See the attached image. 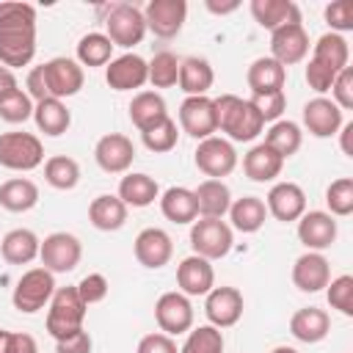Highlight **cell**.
Wrapping results in <instances>:
<instances>
[{
	"mask_svg": "<svg viewBox=\"0 0 353 353\" xmlns=\"http://www.w3.org/2000/svg\"><path fill=\"white\" fill-rule=\"evenodd\" d=\"M33 121H36V127L44 132V135H50V138H58V135H63L66 130H69V124H72V113H69V108L61 102V99H41V102H36L33 105Z\"/></svg>",
	"mask_w": 353,
	"mask_h": 353,
	"instance_id": "obj_35",
	"label": "cell"
},
{
	"mask_svg": "<svg viewBox=\"0 0 353 353\" xmlns=\"http://www.w3.org/2000/svg\"><path fill=\"white\" fill-rule=\"evenodd\" d=\"M25 88H28V97H30L33 102L50 99V91H47V80H44V63H41V66H33V69L28 72Z\"/></svg>",
	"mask_w": 353,
	"mask_h": 353,
	"instance_id": "obj_55",
	"label": "cell"
},
{
	"mask_svg": "<svg viewBox=\"0 0 353 353\" xmlns=\"http://www.w3.org/2000/svg\"><path fill=\"white\" fill-rule=\"evenodd\" d=\"M163 119H168V110H165V99L157 94V91H141L132 97L130 102V121L143 132L154 124H160Z\"/></svg>",
	"mask_w": 353,
	"mask_h": 353,
	"instance_id": "obj_34",
	"label": "cell"
},
{
	"mask_svg": "<svg viewBox=\"0 0 353 353\" xmlns=\"http://www.w3.org/2000/svg\"><path fill=\"white\" fill-rule=\"evenodd\" d=\"M331 102L339 108V110H350L353 108V69L350 66H345L339 74H336V80H334V85H331Z\"/></svg>",
	"mask_w": 353,
	"mask_h": 353,
	"instance_id": "obj_50",
	"label": "cell"
},
{
	"mask_svg": "<svg viewBox=\"0 0 353 353\" xmlns=\"http://www.w3.org/2000/svg\"><path fill=\"white\" fill-rule=\"evenodd\" d=\"M154 320H157L160 331L168 334V336L190 331L193 328V303H190V298L182 295L179 290L176 292H163L154 303Z\"/></svg>",
	"mask_w": 353,
	"mask_h": 353,
	"instance_id": "obj_10",
	"label": "cell"
},
{
	"mask_svg": "<svg viewBox=\"0 0 353 353\" xmlns=\"http://www.w3.org/2000/svg\"><path fill=\"white\" fill-rule=\"evenodd\" d=\"M160 196V185L149 174H127L119 182V199L127 207H149Z\"/></svg>",
	"mask_w": 353,
	"mask_h": 353,
	"instance_id": "obj_37",
	"label": "cell"
},
{
	"mask_svg": "<svg viewBox=\"0 0 353 353\" xmlns=\"http://www.w3.org/2000/svg\"><path fill=\"white\" fill-rule=\"evenodd\" d=\"M298 240L309 251H323L336 240V221L323 210H309L298 218Z\"/></svg>",
	"mask_w": 353,
	"mask_h": 353,
	"instance_id": "obj_22",
	"label": "cell"
},
{
	"mask_svg": "<svg viewBox=\"0 0 353 353\" xmlns=\"http://www.w3.org/2000/svg\"><path fill=\"white\" fill-rule=\"evenodd\" d=\"M251 17L259 28H268L273 33L281 25L301 22V8L292 0H251Z\"/></svg>",
	"mask_w": 353,
	"mask_h": 353,
	"instance_id": "obj_25",
	"label": "cell"
},
{
	"mask_svg": "<svg viewBox=\"0 0 353 353\" xmlns=\"http://www.w3.org/2000/svg\"><path fill=\"white\" fill-rule=\"evenodd\" d=\"M312 61H320L323 66H328V69H334L336 74L347 66V61H350V47H347V41H345V36H339V33H323L320 39H317V44H314V50H312Z\"/></svg>",
	"mask_w": 353,
	"mask_h": 353,
	"instance_id": "obj_38",
	"label": "cell"
},
{
	"mask_svg": "<svg viewBox=\"0 0 353 353\" xmlns=\"http://www.w3.org/2000/svg\"><path fill=\"white\" fill-rule=\"evenodd\" d=\"M105 80L113 91L141 88L143 83H149V63L135 52H124L119 58H110V63L105 66Z\"/></svg>",
	"mask_w": 353,
	"mask_h": 353,
	"instance_id": "obj_17",
	"label": "cell"
},
{
	"mask_svg": "<svg viewBox=\"0 0 353 353\" xmlns=\"http://www.w3.org/2000/svg\"><path fill=\"white\" fill-rule=\"evenodd\" d=\"M44 160V146L33 132L0 135V165L11 171H33Z\"/></svg>",
	"mask_w": 353,
	"mask_h": 353,
	"instance_id": "obj_7",
	"label": "cell"
},
{
	"mask_svg": "<svg viewBox=\"0 0 353 353\" xmlns=\"http://www.w3.org/2000/svg\"><path fill=\"white\" fill-rule=\"evenodd\" d=\"M179 127L196 141L212 138L218 132V119H215V105L210 97H185L179 105Z\"/></svg>",
	"mask_w": 353,
	"mask_h": 353,
	"instance_id": "obj_13",
	"label": "cell"
},
{
	"mask_svg": "<svg viewBox=\"0 0 353 353\" xmlns=\"http://www.w3.org/2000/svg\"><path fill=\"white\" fill-rule=\"evenodd\" d=\"M179 88L188 94V97H207V91L212 88L215 83V72L210 66L207 58H182L179 61Z\"/></svg>",
	"mask_w": 353,
	"mask_h": 353,
	"instance_id": "obj_26",
	"label": "cell"
},
{
	"mask_svg": "<svg viewBox=\"0 0 353 353\" xmlns=\"http://www.w3.org/2000/svg\"><path fill=\"white\" fill-rule=\"evenodd\" d=\"M245 80H248L251 94L284 91V83H287V69H284L279 61H273L270 55H268V58H256V61L248 66Z\"/></svg>",
	"mask_w": 353,
	"mask_h": 353,
	"instance_id": "obj_28",
	"label": "cell"
},
{
	"mask_svg": "<svg viewBox=\"0 0 353 353\" xmlns=\"http://www.w3.org/2000/svg\"><path fill=\"white\" fill-rule=\"evenodd\" d=\"M254 110L262 116V121H279L287 110V94L284 91H268V94H251L248 99Z\"/></svg>",
	"mask_w": 353,
	"mask_h": 353,
	"instance_id": "obj_48",
	"label": "cell"
},
{
	"mask_svg": "<svg viewBox=\"0 0 353 353\" xmlns=\"http://www.w3.org/2000/svg\"><path fill=\"white\" fill-rule=\"evenodd\" d=\"M41 240L36 237V232L30 229H11L3 240H0V254L8 265H28L39 256Z\"/></svg>",
	"mask_w": 353,
	"mask_h": 353,
	"instance_id": "obj_31",
	"label": "cell"
},
{
	"mask_svg": "<svg viewBox=\"0 0 353 353\" xmlns=\"http://www.w3.org/2000/svg\"><path fill=\"white\" fill-rule=\"evenodd\" d=\"M193 154H196L193 157L196 160V168L201 174H207V179H223L237 165V152H234L232 141L218 138V135L199 141V146H196Z\"/></svg>",
	"mask_w": 353,
	"mask_h": 353,
	"instance_id": "obj_9",
	"label": "cell"
},
{
	"mask_svg": "<svg viewBox=\"0 0 353 353\" xmlns=\"http://www.w3.org/2000/svg\"><path fill=\"white\" fill-rule=\"evenodd\" d=\"M105 28H108V39L113 47H135L143 41L146 36V19H143V11L132 3H116L110 6L108 11V19H105Z\"/></svg>",
	"mask_w": 353,
	"mask_h": 353,
	"instance_id": "obj_6",
	"label": "cell"
},
{
	"mask_svg": "<svg viewBox=\"0 0 353 353\" xmlns=\"http://www.w3.org/2000/svg\"><path fill=\"white\" fill-rule=\"evenodd\" d=\"M284 168V160L265 143H256L243 157V171L251 182H273Z\"/></svg>",
	"mask_w": 353,
	"mask_h": 353,
	"instance_id": "obj_29",
	"label": "cell"
},
{
	"mask_svg": "<svg viewBox=\"0 0 353 353\" xmlns=\"http://www.w3.org/2000/svg\"><path fill=\"white\" fill-rule=\"evenodd\" d=\"M8 334L11 331H3L0 328V353H8Z\"/></svg>",
	"mask_w": 353,
	"mask_h": 353,
	"instance_id": "obj_60",
	"label": "cell"
},
{
	"mask_svg": "<svg viewBox=\"0 0 353 353\" xmlns=\"http://www.w3.org/2000/svg\"><path fill=\"white\" fill-rule=\"evenodd\" d=\"M331 331V317L325 309H317V306H303L298 309L292 317H290V334L298 339V342H306V345H314V342H323Z\"/></svg>",
	"mask_w": 353,
	"mask_h": 353,
	"instance_id": "obj_24",
	"label": "cell"
},
{
	"mask_svg": "<svg viewBox=\"0 0 353 353\" xmlns=\"http://www.w3.org/2000/svg\"><path fill=\"white\" fill-rule=\"evenodd\" d=\"M11 88H17V74L0 63V97H3L6 91H11Z\"/></svg>",
	"mask_w": 353,
	"mask_h": 353,
	"instance_id": "obj_58",
	"label": "cell"
},
{
	"mask_svg": "<svg viewBox=\"0 0 353 353\" xmlns=\"http://www.w3.org/2000/svg\"><path fill=\"white\" fill-rule=\"evenodd\" d=\"M88 306L83 303L77 287H55L52 298H50V309H47V334L58 342L74 331L83 328Z\"/></svg>",
	"mask_w": 353,
	"mask_h": 353,
	"instance_id": "obj_3",
	"label": "cell"
},
{
	"mask_svg": "<svg viewBox=\"0 0 353 353\" xmlns=\"http://www.w3.org/2000/svg\"><path fill=\"white\" fill-rule=\"evenodd\" d=\"M331 281V265L320 251H306L292 265V284L301 292H320Z\"/></svg>",
	"mask_w": 353,
	"mask_h": 353,
	"instance_id": "obj_20",
	"label": "cell"
},
{
	"mask_svg": "<svg viewBox=\"0 0 353 353\" xmlns=\"http://www.w3.org/2000/svg\"><path fill=\"white\" fill-rule=\"evenodd\" d=\"M176 138H179V130H176V121L174 119H163L160 124L149 127L141 132V141L149 152L154 154H163V152H171L176 146Z\"/></svg>",
	"mask_w": 353,
	"mask_h": 353,
	"instance_id": "obj_45",
	"label": "cell"
},
{
	"mask_svg": "<svg viewBox=\"0 0 353 353\" xmlns=\"http://www.w3.org/2000/svg\"><path fill=\"white\" fill-rule=\"evenodd\" d=\"M8 353H39V345L30 334L25 331H11L8 334Z\"/></svg>",
	"mask_w": 353,
	"mask_h": 353,
	"instance_id": "obj_56",
	"label": "cell"
},
{
	"mask_svg": "<svg viewBox=\"0 0 353 353\" xmlns=\"http://www.w3.org/2000/svg\"><path fill=\"white\" fill-rule=\"evenodd\" d=\"M39 204V185L28 176H14L0 185V207L8 212H28Z\"/></svg>",
	"mask_w": 353,
	"mask_h": 353,
	"instance_id": "obj_32",
	"label": "cell"
},
{
	"mask_svg": "<svg viewBox=\"0 0 353 353\" xmlns=\"http://www.w3.org/2000/svg\"><path fill=\"white\" fill-rule=\"evenodd\" d=\"M176 284H179V292L182 295H207L212 287H215V270L210 265V259L204 256H185L179 265H176Z\"/></svg>",
	"mask_w": 353,
	"mask_h": 353,
	"instance_id": "obj_23",
	"label": "cell"
},
{
	"mask_svg": "<svg viewBox=\"0 0 353 353\" xmlns=\"http://www.w3.org/2000/svg\"><path fill=\"white\" fill-rule=\"evenodd\" d=\"M309 55V33L301 22L281 25L270 33V58L279 61L284 69L292 63H301Z\"/></svg>",
	"mask_w": 353,
	"mask_h": 353,
	"instance_id": "obj_12",
	"label": "cell"
},
{
	"mask_svg": "<svg viewBox=\"0 0 353 353\" xmlns=\"http://www.w3.org/2000/svg\"><path fill=\"white\" fill-rule=\"evenodd\" d=\"M55 353H91V336L85 328L63 336L55 342Z\"/></svg>",
	"mask_w": 353,
	"mask_h": 353,
	"instance_id": "obj_54",
	"label": "cell"
},
{
	"mask_svg": "<svg viewBox=\"0 0 353 353\" xmlns=\"http://www.w3.org/2000/svg\"><path fill=\"white\" fill-rule=\"evenodd\" d=\"M265 218H268V207H265V201L259 196H243V199L232 201V207H229V221L243 234L259 232Z\"/></svg>",
	"mask_w": 353,
	"mask_h": 353,
	"instance_id": "obj_36",
	"label": "cell"
},
{
	"mask_svg": "<svg viewBox=\"0 0 353 353\" xmlns=\"http://www.w3.org/2000/svg\"><path fill=\"white\" fill-rule=\"evenodd\" d=\"M245 301L237 287H212L204 301V314L215 328H232L243 317Z\"/></svg>",
	"mask_w": 353,
	"mask_h": 353,
	"instance_id": "obj_15",
	"label": "cell"
},
{
	"mask_svg": "<svg viewBox=\"0 0 353 353\" xmlns=\"http://www.w3.org/2000/svg\"><path fill=\"white\" fill-rule=\"evenodd\" d=\"M88 221L99 232H116L127 223V204L119 196L102 193L88 204Z\"/></svg>",
	"mask_w": 353,
	"mask_h": 353,
	"instance_id": "obj_30",
	"label": "cell"
},
{
	"mask_svg": "<svg viewBox=\"0 0 353 353\" xmlns=\"http://www.w3.org/2000/svg\"><path fill=\"white\" fill-rule=\"evenodd\" d=\"M44 179L47 185H52L55 190H72L80 182V165L74 157L66 154H55L44 163Z\"/></svg>",
	"mask_w": 353,
	"mask_h": 353,
	"instance_id": "obj_41",
	"label": "cell"
},
{
	"mask_svg": "<svg viewBox=\"0 0 353 353\" xmlns=\"http://www.w3.org/2000/svg\"><path fill=\"white\" fill-rule=\"evenodd\" d=\"M135 353H179V347H176V342L168 334L154 331V334H146L138 342V350Z\"/></svg>",
	"mask_w": 353,
	"mask_h": 353,
	"instance_id": "obj_53",
	"label": "cell"
},
{
	"mask_svg": "<svg viewBox=\"0 0 353 353\" xmlns=\"http://www.w3.org/2000/svg\"><path fill=\"white\" fill-rule=\"evenodd\" d=\"M325 22L331 25V33L353 30V3L350 0H334L325 6Z\"/></svg>",
	"mask_w": 353,
	"mask_h": 353,
	"instance_id": "obj_49",
	"label": "cell"
},
{
	"mask_svg": "<svg viewBox=\"0 0 353 353\" xmlns=\"http://www.w3.org/2000/svg\"><path fill=\"white\" fill-rule=\"evenodd\" d=\"M334 80H336V72H334V69L323 66L320 61H309V63H306V83H309L312 91L325 94V91H331Z\"/></svg>",
	"mask_w": 353,
	"mask_h": 353,
	"instance_id": "obj_52",
	"label": "cell"
},
{
	"mask_svg": "<svg viewBox=\"0 0 353 353\" xmlns=\"http://www.w3.org/2000/svg\"><path fill=\"white\" fill-rule=\"evenodd\" d=\"M215 105V119H218V130L226 132L232 141H254L262 130L265 121L262 116L254 110V105L248 99H240L234 94H221L218 99H212Z\"/></svg>",
	"mask_w": 353,
	"mask_h": 353,
	"instance_id": "obj_2",
	"label": "cell"
},
{
	"mask_svg": "<svg viewBox=\"0 0 353 353\" xmlns=\"http://www.w3.org/2000/svg\"><path fill=\"white\" fill-rule=\"evenodd\" d=\"M94 160L105 174H124L135 160V146L121 132H108L94 146Z\"/></svg>",
	"mask_w": 353,
	"mask_h": 353,
	"instance_id": "obj_16",
	"label": "cell"
},
{
	"mask_svg": "<svg viewBox=\"0 0 353 353\" xmlns=\"http://www.w3.org/2000/svg\"><path fill=\"white\" fill-rule=\"evenodd\" d=\"M132 251H135V259H138L143 268L157 270V268L168 265V259L174 256V243H171L168 232H163V229H157V226H149V229L138 232Z\"/></svg>",
	"mask_w": 353,
	"mask_h": 353,
	"instance_id": "obj_19",
	"label": "cell"
},
{
	"mask_svg": "<svg viewBox=\"0 0 353 353\" xmlns=\"http://www.w3.org/2000/svg\"><path fill=\"white\" fill-rule=\"evenodd\" d=\"M179 80V58L168 50L154 52V58L149 61V83L154 88H171Z\"/></svg>",
	"mask_w": 353,
	"mask_h": 353,
	"instance_id": "obj_42",
	"label": "cell"
},
{
	"mask_svg": "<svg viewBox=\"0 0 353 353\" xmlns=\"http://www.w3.org/2000/svg\"><path fill=\"white\" fill-rule=\"evenodd\" d=\"M270 353H298L295 347H290V345H279V347H273Z\"/></svg>",
	"mask_w": 353,
	"mask_h": 353,
	"instance_id": "obj_61",
	"label": "cell"
},
{
	"mask_svg": "<svg viewBox=\"0 0 353 353\" xmlns=\"http://www.w3.org/2000/svg\"><path fill=\"white\" fill-rule=\"evenodd\" d=\"M179 353H223V334L215 325H199L188 331L185 345Z\"/></svg>",
	"mask_w": 353,
	"mask_h": 353,
	"instance_id": "obj_44",
	"label": "cell"
},
{
	"mask_svg": "<svg viewBox=\"0 0 353 353\" xmlns=\"http://www.w3.org/2000/svg\"><path fill=\"white\" fill-rule=\"evenodd\" d=\"M110 55H113V44L105 33H85L80 41H77V63L80 66H108L110 63Z\"/></svg>",
	"mask_w": 353,
	"mask_h": 353,
	"instance_id": "obj_40",
	"label": "cell"
},
{
	"mask_svg": "<svg viewBox=\"0 0 353 353\" xmlns=\"http://www.w3.org/2000/svg\"><path fill=\"white\" fill-rule=\"evenodd\" d=\"M196 210L201 218H223L232 207V193L223 179H204L196 190Z\"/></svg>",
	"mask_w": 353,
	"mask_h": 353,
	"instance_id": "obj_27",
	"label": "cell"
},
{
	"mask_svg": "<svg viewBox=\"0 0 353 353\" xmlns=\"http://www.w3.org/2000/svg\"><path fill=\"white\" fill-rule=\"evenodd\" d=\"M342 110L328 97H314L303 105V127L314 138H331L342 127Z\"/></svg>",
	"mask_w": 353,
	"mask_h": 353,
	"instance_id": "obj_21",
	"label": "cell"
},
{
	"mask_svg": "<svg viewBox=\"0 0 353 353\" xmlns=\"http://www.w3.org/2000/svg\"><path fill=\"white\" fill-rule=\"evenodd\" d=\"M36 55V8L30 3H0V63L28 66Z\"/></svg>",
	"mask_w": 353,
	"mask_h": 353,
	"instance_id": "obj_1",
	"label": "cell"
},
{
	"mask_svg": "<svg viewBox=\"0 0 353 353\" xmlns=\"http://www.w3.org/2000/svg\"><path fill=\"white\" fill-rule=\"evenodd\" d=\"M265 207H268V215H273L281 223H290L306 212V193L295 182H276L268 193Z\"/></svg>",
	"mask_w": 353,
	"mask_h": 353,
	"instance_id": "obj_18",
	"label": "cell"
},
{
	"mask_svg": "<svg viewBox=\"0 0 353 353\" xmlns=\"http://www.w3.org/2000/svg\"><path fill=\"white\" fill-rule=\"evenodd\" d=\"M188 17V3L185 0H149L143 8L146 30H152L157 39H174L179 36L182 25Z\"/></svg>",
	"mask_w": 353,
	"mask_h": 353,
	"instance_id": "obj_11",
	"label": "cell"
},
{
	"mask_svg": "<svg viewBox=\"0 0 353 353\" xmlns=\"http://www.w3.org/2000/svg\"><path fill=\"white\" fill-rule=\"evenodd\" d=\"M80 256H83V245L69 232L47 234L41 240V248H39L41 268H47L50 273H69V270H74L80 265Z\"/></svg>",
	"mask_w": 353,
	"mask_h": 353,
	"instance_id": "obj_8",
	"label": "cell"
},
{
	"mask_svg": "<svg viewBox=\"0 0 353 353\" xmlns=\"http://www.w3.org/2000/svg\"><path fill=\"white\" fill-rule=\"evenodd\" d=\"M52 292H55V273H50L47 268H30L17 281L11 303L22 314H36L39 309L50 303Z\"/></svg>",
	"mask_w": 353,
	"mask_h": 353,
	"instance_id": "obj_4",
	"label": "cell"
},
{
	"mask_svg": "<svg viewBox=\"0 0 353 353\" xmlns=\"http://www.w3.org/2000/svg\"><path fill=\"white\" fill-rule=\"evenodd\" d=\"M33 116V99L28 97V91H22L19 85L6 91L0 97V119L8 121V124H19V121H28Z\"/></svg>",
	"mask_w": 353,
	"mask_h": 353,
	"instance_id": "obj_43",
	"label": "cell"
},
{
	"mask_svg": "<svg viewBox=\"0 0 353 353\" xmlns=\"http://www.w3.org/2000/svg\"><path fill=\"white\" fill-rule=\"evenodd\" d=\"M77 292H80V298H83L85 306L99 303V301H105V295H108V279H105L102 273H88V276L80 279Z\"/></svg>",
	"mask_w": 353,
	"mask_h": 353,
	"instance_id": "obj_51",
	"label": "cell"
},
{
	"mask_svg": "<svg viewBox=\"0 0 353 353\" xmlns=\"http://www.w3.org/2000/svg\"><path fill=\"white\" fill-rule=\"evenodd\" d=\"M325 298H328L331 309H339L345 317H350L353 314V276L342 273V276L331 279L325 287Z\"/></svg>",
	"mask_w": 353,
	"mask_h": 353,
	"instance_id": "obj_47",
	"label": "cell"
},
{
	"mask_svg": "<svg viewBox=\"0 0 353 353\" xmlns=\"http://www.w3.org/2000/svg\"><path fill=\"white\" fill-rule=\"evenodd\" d=\"M44 80H47V91L52 99H66L74 97L83 83H85V72L74 58H52L44 63Z\"/></svg>",
	"mask_w": 353,
	"mask_h": 353,
	"instance_id": "obj_14",
	"label": "cell"
},
{
	"mask_svg": "<svg viewBox=\"0 0 353 353\" xmlns=\"http://www.w3.org/2000/svg\"><path fill=\"white\" fill-rule=\"evenodd\" d=\"M301 141H303V132H301V127L295 124V121H284V119H279V121H273L270 124V130H268V135H265V146H270L281 160H287V157H292L298 149H301Z\"/></svg>",
	"mask_w": 353,
	"mask_h": 353,
	"instance_id": "obj_39",
	"label": "cell"
},
{
	"mask_svg": "<svg viewBox=\"0 0 353 353\" xmlns=\"http://www.w3.org/2000/svg\"><path fill=\"white\" fill-rule=\"evenodd\" d=\"M232 226L223 218H199L190 226V248L196 256L204 259H221L232 251Z\"/></svg>",
	"mask_w": 353,
	"mask_h": 353,
	"instance_id": "obj_5",
	"label": "cell"
},
{
	"mask_svg": "<svg viewBox=\"0 0 353 353\" xmlns=\"http://www.w3.org/2000/svg\"><path fill=\"white\" fill-rule=\"evenodd\" d=\"M325 204H328V215H350L353 212V179L350 176H342V179H334L328 188H325Z\"/></svg>",
	"mask_w": 353,
	"mask_h": 353,
	"instance_id": "obj_46",
	"label": "cell"
},
{
	"mask_svg": "<svg viewBox=\"0 0 353 353\" xmlns=\"http://www.w3.org/2000/svg\"><path fill=\"white\" fill-rule=\"evenodd\" d=\"M160 212L171 221V223H193L199 218L196 210V196L190 188L174 185L160 196Z\"/></svg>",
	"mask_w": 353,
	"mask_h": 353,
	"instance_id": "obj_33",
	"label": "cell"
},
{
	"mask_svg": "<svg viewBox=\"0 0 353 353\" xmlns=\"http://www.w3.org/2000/svg\"><path fill=\"white\" fill-rule=\"evenodd\" d=\"M237 6H240L237 0H232V3H215V0H207V8H210L212 14H232Z\"/></svg>",
	"mask_w": 353,
	"mask_h": 353,
	"instance_id": "obj_59",
	"label": "cell"
},
{
	"mask_svg": "<svg viewBox=\"0 0 353 353\" xmlns=\"http://www.w3.org/2000/svg\"><path fill=\"white\" fill-rule=\"evenodd\" d=\"M339 135H342V152H345L347 157H353V121L342 124V127H339Z\"/></svg>",
	"mask_w": 353,
	"mask_h": 353,
	"instance_id": "obj_57",
	"label": "cell"
}]
</instances>
